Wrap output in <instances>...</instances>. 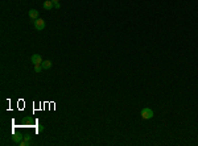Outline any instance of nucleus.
Returning a JSON list of instances; mask_svg holds the SVG:
<instances>
[{
	"label": "nucleus",
	"instance_id": "5",
	"mask_svg": "<svg viewBox=\"0 0 198 146\" xmlns=\"http://www.w3.org/2000/svg\"><path fill=\"white\" fill-rule=\"evenodd\" d=\"M32 143V137L30 136H24V140L20 142V146H28Z\"/></svg>",
	"mask_w": 198,
	"mask_h": 146
},
{
	"label": "nucleus",
	"instance_id": "7",
	"mask_svg": "<svg viewBox=\"0 0 198 146\" xmlns=\"http://www.w3.org/2000/svg\"><path fill=\"white\" fill-rule=\"evenodd\" d=\"M28 15H29V17H30L32 20L39 19V11H37V9H29Z\"/></svg>",
	"mask_w": 198,
	"mask_h": 146
},
{
	"label": "nucleus",
	"instance_id": "8",
	"mask_svg": "<svg viewBox=\"0 0 198 146\" xmlns=\"http://www.w3.org/2000/svg\"><path fill=\"white\" fill-rule=\"evenodd\" d=\"M41 66H42V68H44V70H49V68L53 66V63H52V61H42Z\"/></svg>",
	"mask_w": 198,
	"mask_h": 146
},
{
	"label": "nucleus",
	"instance_id": "1",
	"mask_svg": "<svg viewBox=\"0 0 198 146\" xmlns=\"http://www.w3.org/2000/svg\"><path fill=\"white\" fill-rule=\"evenodd\" d=\"M140 116H141V119H144V120H151L153 116H155V113H153V111L151 109V108L145 107L141 109V112H140Z\"/></svg>",
	"mask_w": 198,
	"mask_h": 146
},
{
	"label": "nucleus",
	"instance_id": "3",
	"mask_svg": "<svg viewBox=\"0 0 198 146\" xmlns=\"http://www.w3.org/2000/svg\"><path fill=\"white\" fill-rule=\"evenodd\" d=\"M30 62H32L33 65H41L42 63V57L40 54H33L30 57Z\"/></svg>",
	"mask_w": 198,
	"mask_h": 146
},
{
	"label": "nucleus",
	"instance_id": "9",
	"mask_svg": "<svg viewBox=\"0 0 198 146\" xmlns=\"http://www.w3.org/2000/svg\"><path fill=\"white\" fill-rule=\"evenodd\" d=\"M44 68H42L41 65H34V72H37V74H40V72L42 71Z\"/></svg>",
	"mask_w": 198,
	"mask_h": 146
},
{
	"label": "nucleus",
	"instance_id": "4",
	"mask_svg": "<svg viewBox=\"0 0 198 146\" xmlns=\"http://www.w3.org/2000/svg\"><path fill=\"white\" fill-rule=\"evenodd\" d=\"M42 7H44V9L50 11V9H53V8H54V3H53L52 0H46V1H44Z\"/></svg>",
	"mask_w": 198,
	"mask_h": 146
},
{
	"label": "nucleus",
	"instance_id": "11",
	"mask_svg": "<svg viewBox=\"0 0 198 146\" xmlns=\"http://www.w3.org/2000/svg\"><path fill=\"white\" fill-rule=\"evenodd\" d=\"M42 130H44V127H42V125H40V127H39V132H42Z\"/></svg>",
	"mask_w": 198,
	"mask_h": 146
},
{
	"label": "nucleus",
	"instance_id": "10",
	"mask_svg": "<svg viewBox=\"0 0 198 146\" xmlns=\"http://www.w3.org/2000/svg\"><path fill=\"white\" fill-rule=\"evenodd\" d=\"M59 7H61V5H59V3H54V8H55V9H59Z\"/></svg>",
	"mask_w": 198,
	"mask_h": 146
},
{
	"label": "nucleus",
	"instance_id": "6",
	"mask_svg": "<svg viewBox=\"0 0 198 146\" xmlns=\"http://www.w3.org/2000/svg\"><path fill=\"white\" fill-rule=\"evenodd\" d=\"M24 140V136H21V134H13L12 136V141L15 143H19L20 145V142Z\"/></svg>",
	"mask_w": 198,
	"mask_h": 146
},
{
	"label": "nucleus",
	"instance_id": "2",
	"mask_svg": "<svg viewBox=\"0 0 198 146\" xmlns=\"http://www.w3.org/2000/svg\"><path fill=\"white\" fill-rule=\"evenodd\" d=\"M33 25H34V29L36 30H42L45 28V21L42 19H36V20H33Z\"/></svg>",
	"mask_w": 198,
	"mask_h": 146
},
{
	"label": "nucleus",
	"instance_id": "12",
	"mask_svg": "<svg viewBox=\"0 0 198 146\" xmlns=\"http://www.w3.org/2000/svg\"><path fill=\"white\" fill-rule=\"evenodd\" d=\"M52 1H53V3H58L59 0H52Z\"/></svg>",
	"mask_w": 198,
	"mask_h": 146
}]
</instances>
